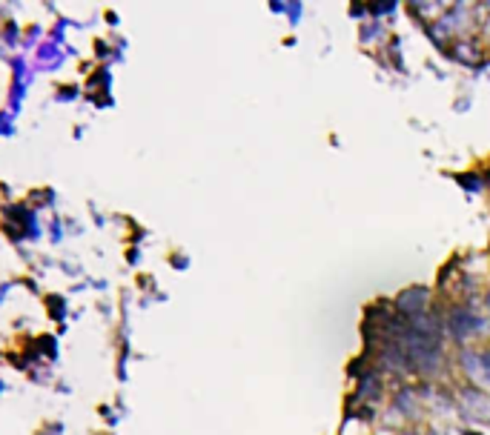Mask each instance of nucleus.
I'll return each instance as SVG.
<instances>
[{
    "label": "nucleus",
    "mask_w": 490,
    "mask_h": 435,
    "mask_svg": "<svg viewBox=\"0 0 490 435\" xmlns=\"http://www.w3.org/2000/svg\"><path fill=\"white\" fill-rule=\"evenodd\" d=\"M425 304H428V289H422V286H413V289H407V293L399 295V310L404 315H413V318L422 315Z\"/></svg>",
    "instance_id": "nucleus-3"
},
{
    "label": "nucleus",
    "mask_w": 490,
    "mask_h": 435,
    "mask_svg": "<svg viewBox=\"0 0 490 435\" xmlns=\"http://www.w3.org/2000/svg\"><path fill=\"white\" fill-rule=\"evenodd\" d=\"M447 329H450L456 338H467V335H476L479 329H484V321L476 318V315L467 312V310H453L450 318H447Z\"/></svg>",
    "instance_id": "nucleus-1"
},
{
    "label": "nucleus",
    "mask_w": 490,
    "mask_h": 435,
    "mask_svg": "<svg viewBox=\"0 0 490 435\" xmlns=\"http://www.w3.org/2000/svg\"><path fill=\"white\" fill-rule=\"evenodd\" d=\"M462 186H464V189H473V192H479V189H481V183H479V178H476V175H464V178H462Z\"/></svg>",
    "instance_id": "nucleus-4"
},
{
    "label": "nucleus",
    "mask_w": 490,
    "mask_h": 435,
    "mask_svg": "<svg viewBox=\"0 0 490 435\" xmlns=\"http://www.w3.org/2000/svg\"><path fill=\"white\" fill-rule=\"evenodd\" d=\"M462 364H464V370L470 373L473 381L490 387V352H464Z\"/></svg>",
    "instance_id": "nucleus-2"
}]
</instances>
